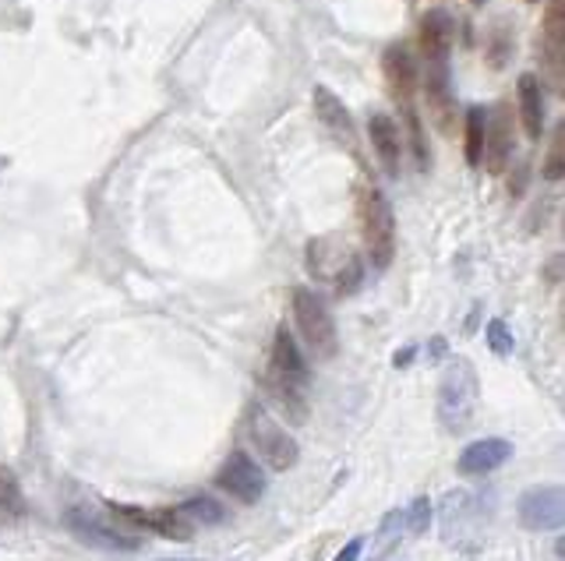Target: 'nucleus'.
Listing matches in <instances>:
<instances>
[{"label":"nucleus","instance_id":"f257e3e1","mask_svg":"<svg viewBox=\"0 0 565 561\" xmlns=\"http://www.w3.org/2000/svg\"><path fill=\"white\" fill-rule=\"evenodd\" d=\"M308 378L311 371H308L301 346H297V339L287 332V326H279L273 336L269 364H265V374H262V388L293 424L308 420Z\"/></svg>","mask_w":565,"mask_h":561},{"label":"nucleus","instance_id":"f03ea898","mask_svg":"<svg viewBox=\"0 0 565 561\" xmlns=\"http://www.w3.org/2000/svg\"><path fill=\"white\" fill-rule=\"evenodd\" d=\"M308 272L322 286H329L336 297H351L357 294V286L364 283V258L361 251L340 233H325V237H311L308 251H304Z\"/></svg>","mask_w":565,"mask_h":561},{"label":"nucleus","instance_id":"7ed1b4c3","mask_svg":"<svg viewBox=\"0 0 565 561\" xmlns=\"http://www.w3.org/2000/svg\"><path fill=\"white\" fill-rule=\"evenodd\" d=\"M357 223H361V241L364 254L375 272H386L396 254V216L389 198L381 195V187L361 184L357 187Z\"/></svg>","mask_w":565,"mask_h":561},{"label":"nucleus","instance_id":"20e7f679","mask_svg":"<svg viewBox=\"0 0 565 561\" xmlns=\"http://www.w3.org/2000/svg\"><path fill=\"white\" fill-rule=\"evenodd\" d=\"M241 435H244L247 446L258 452L262 463L276 473L293 470L297 459H301V449H297L293 435H287V428H279L262 403H247L244 420H241Z\"/></svg>","mask_w":565,"mask_h":561},{"label":"nucleus","instance_id":"39448f33","mask_svg":"<svg viewBox=\"0 0 565 561\" xmlns=\"http://www.w3.org/2000/svg\"><path fill=\"white\" fill-rule=\"evenodd\" d=\"M290 308H293V326L301 332L304 346L319 356V361H332L340 350V332H336V318H332L329 304L314 290H308V286H293Z\"/></svg>","mask_w":565,"mask_h":561},{"label":"nucleus","instance_id":"423d86ee","mask_svg":"<svg viewBox=\"0 0 565 561\" xmlns=\"http://www.w3.org/2000/svg\"><path fill=\"white\" fill-rule=\"evenodd\" d=\"M480 382L470 361H453L442 374L439 385V420L445 424V431H463L470 424L477 410Z\"/></svg>","mask_w":565,"mask_h":561},{"label":"nucleus","instance_id":"0eeeda50","mask_svg":"<svg viewBox=\"0 0 565 561\" xmlns=\"http://www.w3.org/2000/svg\"><path fill=\"white\" fill-rule=\"evenodd\" d=\"M64 526H68L71 537H78L81 543H89V548H96V551L113 554V551H139L142 548V540L131 530L107 522L103 516H96L92 508H81V505L64 513Z\"/></svg>","mask_w":565,"mask_h":561},{"label":"nucleus","instance_id":"6e6552de","mask_svg":"<svg viewBox=\"0 0 565 561\" xmlns=\"http://www.w3.org/2000/svg\"><path fill=\"white\" fill-rule=\"evenodd\" d=\"M215 487L226 491L237 505H258L265 498V473L244 449H234L215 473Z\"/></svg>","mask_w":565,"mask_h":561},{"label":"nucleus","instance_id":"1a4fd4ad","mask_svg":"<svg viewBox=\"0 0 565 561\" xmlns=\"http://www.w3.org/2000/svg\"><path fill=\"white\" fill-rule=\"evenodd\" d=\"M562 516H565V498H562V487L558 484L527 487L523 495L517 498V519H520L523 530H530V534L558 530Z\"/></svg>","mask_w":565,"mask_h":561},{"label":"nucleus","instance_id":"9d476101","mask_svg":"<svg viewBox=\"0 0 565 561\" xmlns=\"http://www.w3.org/2000/svg\"><path fill=\"white\" fill-rule=\"evenodd\" d=\"M110 508L131 530H148L166 540H191L195 534V526L185 519L180 508H139V505H110Z\"/></svg>","mask_w":565,"mask_h":561},{"label":"nucleus","instance_id":"9b49d317","mask_svg":"<svg viewBox=\"0 0 565 561\" xmlns=\"http://www.w3.org/2000/svg\"><path fill=\"white\" fill-rule=\"evenodd\" d=\"M541 57L552 78V89L562 92V75H565V0H552L544 11L541 25Z\"/></svg>","mask_w":565,"mask_h":561},{"label":"nucleus","instance_id":"f8f14e48","mask_svg":"<svg viewBox=\"0 0 565 561\" xmlns=\"http://www.w3.org/2000/svg\"><path fill=\"white\" fill-rule=\"evenodd\" d=\"M381 72H386V85L396 103L413 107V92H418V61H413L407 43H392L381 57Z\"/></svg>","mask_w":565,"mask_h":561},{"label":"nucleus","instance_id":"ddd939ff","mask_svg":"<svg viewBox=\"0 0 565 561\" xmlns=\"http://www.w3.org/2000/svg\"><path fill=\"white\" fill-rule=\"evenodd\" d=\"M512 156V110L509 103H498L491 113H485V156L480 163L488 174H502Z\"/></svg>","mask_w":565,"mask_h":561},{"label":"nucleus","instance_id":"4468645a","mask_svg":"<svg viewBox=\"0 0 565 561\" xmlns=\"http://www.w3.org/2000/svg\"><path fill=\"white\" fill-rule=\"evenodd\" d=\"M424 99H428V113L445 134H453V110H456V96H453V81H448V61H431L424 72Z\"/></svg>","mask_w":565,"mask_h":561},{"label":"nucleus","instance_id":"2eb2a0df","mask_svg":"<svg viewBox=\"0 0 565 561\" xmlns=\"http://www.w3.org/2000/svg\"><path fill=\"white\" fill-rule=\"evenodd\" d=\"M512 459V441L506 438H480L474 446H467L456 459V470L463 477H485V473H495L498 466H506Z\"/></svg>","mask_w":565,"mask_h":561},{"label":"nucleus","instance_id":"dca6fc26","mask_svg":"<svg viewBox=\"0 0 565 561\" xmlns=\"http://www.w3.org/2000/svg\"><path fill=\"white\" fill-rule=\"evenodd\" d=\"M368 134H372V148L386 169V177H400V156H403V131L392 121L389 113H372L368 117Z\"/></svg>","mask_w":565,"mask_h":561},{"label":"nucleus","instance_id":"f3484780","mask_svg":"<svg viewBox=\"0 0 565 561\" xmlns=\"http://www.w3.org/2000/svg\"><path fill=\"white\" fill-rule=\"evenodd\" d=\"M418 43L424 61H448V50L456 43V22L453 14L442 8H431L421 14V29H418Z\"/></svg>","mask_w":565,"mask_h":561},{"label":"nucleus","instance_id":"a211bd4d","mask_svg":"<svg viewBox=\"0 0 565 561\" xmlns=\"http://www.w3.org/2000/svg\"><path fill=\"white\" fill-rule=\"evenodd\" d=\"M311 103H314V113H319L322 128L336 139L340 145L346 148H357V128H354V117L351 110H346L336 96H332L325 85H319V89L311 92Z\"/></svg>","mask_w":565,"mask_h":561},{"label":"nucleus","instance_id":"6ab92c4d","mask_svg":"<svg viewBox=\"0 0 565 561\" xmlns=\"http://www.w3.org/2000/svg\"><path fill=\"white\" fill-rule=\"evenodd\" d=\"M517 103H520V121L527 139H541L544 134V89L538 75H520L517 81Z\"/></svg>","mask_w":565,"mask_h":561},{"label":"nucleus","instance_id":"aec40b11","mask_svg":"<svg viewBox=\"0 0 565 561\" xmlns=\"http://www.w3.org/2000/svg\"><path fill=\"white\" fill-rule=\"evenodd\" d=\"M463 156H467L470 166H480V156H485V110L470 107L467 110V128H463Z\"/></svg>","mask_w":565,"mask_h":561},{"label":"nucleus","instance_id":"412c9836","mask_svg":"<svg viewBox=\"0 0 565 561\" xmlns=\"http://www.w3.org/2000/svg\"><path fill=\"white\" fill-rule=\"evenodd\" d=\"M180 513H185V519L191 526H220L226 519V508L220 502H212L206 495H198V498H188L185 505H177Z\"/></svg>","mask_w":565,"mask_h":561},{"label":"nucleus","instance_id":"4be33fe9","mask_svg":"<svg viewBox=\"0 0 565 561\" xmlns=\"http://www.w3.org/2000/svg\"><path fill=\"white\" fill-rule=\"evenodd\" d=\"M0 516H25V495H22V484L19 477L8 470V466H0Z\"/></svg>","mask_w":565,"mask_h":561},{"label":"nucleus","instance_id":"5701e85b","mask_svg":"<svg viewBox=\"0 0 565 561\" xmlns=\"http://www.w3.org/2000/svg\"><path fill=\"white\" fill-rule=\"evenodd\" d=\"M431 519H435V505H431L428 495L413 498L410 508H403V526H407V530H410L413 537H424V534H428V526H431Z\"/></svg>","mask_w":565,"mask_h":561},{"label":"nucleus","instance_id":"b1692460","mask_svg":"<svg viewBox=\"0 0 565 561\" xmlns=\"http://www.w3.org/2000/svg\"><path fill=\"white\" fill-rule=\"evenodd\" d=\"M541 174H544L547 184H558L562 174H565V128L562 124L552 134V148H547V160L541 166Z\"/></svg>","mask_w":565,"mask_h":561},{"label":"nucleus","instance_id":"393cba45","mask_svg":"<svg viewBox=\"0 0 565 561\" xmlns=\"http://www.w3.org/2000/svg\"><path fill=\"white\" fill-rule=\"evenodd\" d=\"M407 110V131H410V145H413V163H418V169H428L431 166V148L424 142V124L413 107H403Z\"/></svg>","mask_w":565,"mask_h":561},{"label":"nucleus","instance_id":"a878e982","mask_svg":"<svg viewBox=\"0 0 565 561\" xmlns=\"http://www.w3.org/2000/svg\"><path fill=\"white\" fill-rule=\"evenodd\" d=\"M485 57H488V64L495 67H506V61L512 57V32L506 29V25H495L491 29V36H488V46H485Z\"/></svg>","mask_w":565,"mask_h":561},{"label":"nucleus","instance_id":"bb28decb","mask_svg":"<svg viewBox=\"0 0 565 561\" xmlns=\"http://www.w3.org/2000/svg\"><path fill=\"white\" fill-rule=\"evenodd\" d=\"M403 530H407V526H403V508H392V513L381 519V526H378V554H389L396 543H400Z\"/></svg>","mask_w":565,"mask_h":561},{"label":"nucleus","instance_id":"cd10ccee","mask_svg":"<svg viewBox=\"0 0 565 561\" xmlns=\"http://www.w3.org/2000/svg\"><path fill=\"white\" fill-rule=\"evenodd\" d=\"M485 336H488V346H491V353H495V356H509V353H512V346H517V339H512V332H509V326H506L502 318L488 321Z\"/></svg>","mask_w":565,"mask_h":561},{"label":"nucleus","instance_id":"c85d7f7f","mask_svg":"<svg viewBox=\"0 0 565 561\" xmlns=\"http://www.w3.org/2000/svg\"><path fill=\"white\" fill-rule=\"evenodd\" d=\"M361 551H364V540H361V537H354V540L346 543V548H343L336 558H332V561H357V558H361Z\"/></svg>","mask_w":565,"mask_h":561},{"label":"nucleus","instance_id":"c756f323","mask_svg":"<svg viewBox=\"0 0 565 561\" xmlns=\"http://www.w3.org/2000/svg\"><path fill=\"white\" fill-rule=\"evenodd\" d=\"M410 361H413V346H407V350H400V353L392 356V364H396V367H407Z\"/></svg>","mask_w":565,"mask_h":561},{"label":"nucleus","instance_id":"7c9ffc66","mask_svg":"<svg viewBox=\"0 0 565 561\" xmlns=\"http://www.w3.org/2000/svg\"><path fill=\"white\" fill-rule=\"evenodd\" d=\"M442 353H445V343H442V339H435V343H431V361H439Z\"/></svg>","mask_w":565,"mask_h":561},{"label":"nucleus","instance_id":"2f4dec72","mask_svg":"<svg viewBox=\"0 0 565 561\" xmlns=\"http://www.w3.org/2000/svg\"><path fill=\"white\" fill-rule=\"evenodd\" d=\"M530 4H538V0H530Z\"/></svg>","mask_w":565,"mask_h":561}]
</instances>
